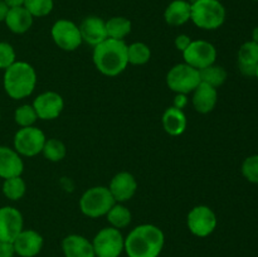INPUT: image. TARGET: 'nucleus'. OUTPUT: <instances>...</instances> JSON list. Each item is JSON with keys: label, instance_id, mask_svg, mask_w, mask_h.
Segmentation results:
<instances>
[{"label": "nucleus", "instance_id": "9", "mask_svg": "<svg viewBox=\"0 0 258 257\" xmlns=\"http://www.w3.org/2000/svg\"><path fill=\"white\" fill-rule=\"evenodd\" d=\"M183 58L184 63L201 71L216 63L217 49L207 40H191L189 47L183 52Z\"/></svg>", "mask_w": 258, "mask_h": 257}, {"label": "nucleus", "instance_id": "20", "mask_svg": "<svg viewBox=\"0 0 258 257\" xmlns=\"http://www.w3.org/2000/svg\"><path fill=\"white\" fill-rule=\"evenodd\" d=\"M258 66V43L249 40L243 43L238 50V68L242 75L256 77Z\"/></svg>", "mask_w": 258, "mask_h": 257}, {"label": "nucleus", "instance_id": "10", "mask_svg": "<svg viewBox=\"0 0 258 257\" xmlns=\"http://www.w3.org/2000/svg\"><path fill=\"white\" fill-rule=\"evenodd\" d=\"M50 34H52L53 42L60 49L67 50V52L76 50L83 42L80 27L68 19L57 20L50 29Z\"/></svg>", "mask_w": 258, "mask_h": 257}, {"label": "nucleus", "instance_id": "12", "mask_svg": "<svg viewBox=\"0 0 258 257\" xmlns=\"http://www.w3.org/2000/svg\"><path fill=\"white\" fill-rule=\"evenodd\" d=\"M33 107L40 120H54L62 113L64 108V101L58 92L47 91L35 97L33 101Z\"/></svg>", "mask_w": 258, "mask_h": 257}, {"label": "nucleus", "instance_id": "25", "mask_svg": "<svg viewBox=\"0 0 258 257\" xmlns=\"http://www.w3.org/2000/svg\"><path fill=\"white\" fill-rule=\"evenodd\" d=\"M107 217L108 223L111 224V227L113 228H125L128 224L131 223V212L127 207L123 206L122 203H115L112 206V208L108 211V213L106 214Z\"/></svg>", "mask_w": 258, "mask_h": 257}, {"label": "nucleus", "instance_id": "26", "mask_svg": "<svg viewBox=\"0 0 258 257\" xmlns=\"http://www.w3.org/2000/svg\"><path fill=\"white\" fill-rule=\"evenodd\" d=\"M25 191H27V184H25V180L22 178V175L4 179L3 194L10 201H19L24 197Z\"/></svg>", "mask_w": 258, "mask_h": 257}, {"label": "nucleus", "instance_id": "22", "mask_svg": "<svg viewBox=\"0 0 258 257\" xmlns=\"http://www.w3.org/2000/svg\"><path fill=\"white\" fill-rule=\"evenodd\" d=\"M33 19L34 18L24 7H18L10 8L4 22L10 32L15 33V34H23L30 29Z\"/></svg>", "mask_w": 258, "mask_h": 257}, {"label": "nucleus", "instance_id": "30", "mask_svg": "<svg viewBox=\"0 0 258 257\" xmlns=\"http://www.w3.org/2000/svg\"><path fill=\"white\" fill-rule=\"evenodd\" d=\"M54 7L53 0H25L24 8L33 18H43L50 14Z\"/></svg>", "mask_w": 258, "mask_h": 257}, {"label": "nucleus", "instance_id": "41", "mask_svg": "<svg viewBox=\"0 0 258 257\" xmlns=\"http://www.w3.org/2000/svg\"><path fill=\"white\" fill-rule=\"evenodd\" d=\"M0 118H2V113H0Z\"/></svg>", "mask_w": 258, "mask_h": 257}, {"label": "nucleus", "instance_id": "1", "mask_svg": "<svg viewBox=\"0 0 258 257\" xmlns=\"http://www.w3.org/2000/svg\"><path fill=\"white\" fill-rule=\"evenodd\" d=\"M165 243V236L154 224H140L125 238V251L128 257H158Z\"/></svg>", "mask_w": 258, "mask_h": 257}, {"label": "nucleus", "instance_id": "35", "mask_svg": "<svg viewBox=\"0 0 258 257\" xmlns=\"http://www.w3.org/2000/svg\"><path fill=\"white\" fill-rule=\"evenodd\" d=\"M190 43H191V39L189 35L179 34L178 37L175 38V42H174V44H175L176 49L180 50V52L183 53L184 50L189 47V44H190Z\"/></svg>", "mask_w": 258, "mask_h": 257}, {"label": "nucleus", "instance_id": "5", "mask_svg": "<svg viewBox=\"0 0 258 257\" xmlns=\"http://www.w3.org/2000/svg\"><path fill=\"white\" fill-rule=\"evenodd\" d=\"M112 194L107 186L97 185L87 189L80 199V209L90 218L106 216L115 204Z\"/></svg>", "mask_w": 258, "mask_h": 257}, {"label": "nucleus", "instance_id": "21", "mask_svg": "<svg viewBox=\"0 0 258 257\" xmlns=\"http://www.w3.org/2000/svg\"><path fill=\"white\" fill-rule=\"evenodd\" d=\"M163 127L166 134L170 136H179L185 131L186 125H188V120L184 113L183 110L176 108L174 106L168 107L163 113Z\"/></svg>", "mask_w": 258, "mask_h": 257}, {"label": "nucleus", "instance_id": "7", "mask_svg": "<svg viewBox=\"0 0 258 257\" xmlns=\"http://www.w3.org/2000/svg\"><path fill=\"white\" fill-rule=\"evenodd\" d=\"M92 246L96 257H118L125 251V238L120 229L106 227L96 234Z\"/></svg>", "mask_w": 258, "mask_h": 257}, {"label": "nucleus", "instance_id": "18", "mask_svg": "<svg viewBox=\"0 0 258 257\" xmlns=\"http://www.w3.org/2000/svg\"><path fill=\"white\" fill-rule=\"evenodd\" d=\"M191 102L199 113L212 112L218 102V91L208 83L201 82L198 87L193 91Z\"/></svg>", "mask_w": 258, "mask_h": 257}, {"label": "nucleus", "instance_id": "8", "mask_svg": "<svg viewBox=\"0 0 258 257\" xmlns=\"http://www.w3.org/2000/svg\"><path fill=\"white\" fill-rule=\"evenodd\" d=\"M45 138L44 133L35 126L20 127L14 135V150L20 156H32L42 153L44 146Z\"/></svg>", "mask_w": 258, "mask_h": 257}, {"label": "nucleus", "instance_id": "31", "mask_svg": "<svg viewBox=\"0 0 258 257\" xmlns=\"http://www.w3.org/2000/svg\"><path fill=\"white\" fill-rule=\"evenodd\" d=\"M14 120L20 127H28V126L34 125L38 120L37 112H35L33 105H22L15 110Z\"/></svg>", "mask_w": 258, "mask_h": 257}, {"label": "nucleus", "instance_id": "2", "mask_svg": "<svg viewBox=\"0 0 258 257\" xmlns=\"http://www.w3.org/2000/svg\"><path fill=\"white\" fill-rule=\"evenodd\" d=\"M92 58L102 75L115 77L127 68V44L123 40L107 38L93 47Z\"/></svg>", "mask_w": 258, "mask_h": 257}, {"label": "nucleus", "instance_id": "42", "mask_svg": "<svg viewBox=\"0 0 258 257\" xmlns=\"http://www.w3.org/2000/svg\"><path fill=\"white\" fill-rule=\"evenodd\" d=\"M254 2H258V0H254Z\"/></svg>", "mask_w": 258, "mask_h": 257}, {"label": "nucleus", "instance_id": "37", "mask_svg": "<svg viewBox=\"0 0 258 257\" xmlns=\"http://www.w3.org/2000/svg\"><path fill=\"white\" fill-rule=\"evenodd\" d=\"M10 8L8 7L7 3L4 0H0V22H4L5 18H7L8 12H9Z\"/></svg>", "mask_w": 258, "mask_h": 257}, {"label": "nucleus", "instance_id": "11", "mask_svg": "<svg viewBox=\"0 0 258 257\" xmlns=\"http://www.w3.org/2000/svg\"><path fill=\"white\" fill-rule=\"evenodd\" d=\"M188 228L194 236L208 237L217 227V216L208 206H197L188 213Z\"/></svg>", "mask_w": 258, "mask_h": 257}, {"label": "nucleus", "instance_id": "4", "mask_svg": "<svg viewBox=\"0 0 258 257\" xmlns=\"http://www.w3.org/2000/svg\"><path fill=\"white\" fill-rule=\"evenodd\" d=\"M190 20L201 29H218L226 20V9L219 0H196L191 3Z\"/></svg>", "mask_w": 258, "mask_h": 257}, {"label": "nucleus", "instance_id": "23", "mask_svg": "<svg viewBox=\"0 0 258 257\" xmlns=\"http://www.w3.org/2000/svg\"><path fill=\"white\" fill-rule=\"evenodd\" d=\"M191 3L186 0H174L166 7L164 12V19L169 25L179 27L190 20Z\"/></svg>", "mask_w": 258, "mask_h": 257}, {"label": "nucleus", "instance_id": "28", "mask_svg": "<svg viewBox=\"0 0 258 257\" xmlns=\"http://www.w3.org/2000/svg\"><path fill=\"white\" fill-rule=\"evenodd\" d=\"M199 75H201L202 82L208 83V85L213 86L214 88H218L227 80V71L221 66L216 65H212L209 67L201 70Z\"/></svg>", "mask_w": 258, "mask_h": 257}, {"label": "nucleus", "instance_id": "39", "mask_svg": "<svg viewBox=\"0 0 258 257\" xmlns=\"http://www.w3.org/2000/svg\"><path fill=\"white\" fill-rule=\"evenodd\" d=\"M252 40H253V42L258 43V27L254 28L253 32H252Z\"/></svg>", "mask_w": 258, "mask_h": 257}, {"label": "nucleus", "instance_id": "34", "mask_svg": "<svg viewBox=\"0 0 258 257\" xmlns=\"http://www.w3.org/2000/svg\"><path fill=\"white\" fill-rule=\"evenodd\" d=\"M15 249L13 242L0 241V257H14Z\"/></svg>", "mask_w": 258, "mask_h": 257}, {"label": "nucleus", "instance_id": "32", "mask_svg": "<svg viewBox=\"0 0 258 257\" xmlns=\"http://www.w3.org/2000/svg\"><path fill=\"white\" fill-rule=\"evenodd\" d=\"M242 174L249 183L258 184V155H251L242 164Z\"/></svg>", "mask_w": 258, "mask_h": 257}, {"label": "nucleus", "instance_id": "14", "mask_svg": "<svg viewBox=\"0 0 258 257\" xmlns=\"http://www.w3.org/2000/svg\"><path fill=\"white\" fill-rule=\"evenodd\" d=\"M108 189L116 203H125L135 196L138 190V181L128 171H120L111 179Z\"/></svg>", "mask_w": 258, "mask_h": 257}, {"label": "nucleus", "instance_id": "40", "mask_svg": "<svg viewBox=\"0 0 258 257\" xmlns=\"http://www.w3.org/2000/svg\"><path fill=\"white\" fill-rule=\"evenodd\" d=\"M256 78L258 80V66H257V71H256Z\"/></svg>", "mask_w": 258, "mask_h": 257}, {"label": "nucleus", "instance_id": "24", "mask_svg": "<svg viewBox=\"0 0 258 257\" xmlns=\"http://www.w3.org/2000/svg\"><path fill=\"white\" fill-rule=\"evenodd\" d=\"M131 22L125 17H113L106 22L107 37L123 40L131 33Z\"/></svg>", "mask_w": 258, "mask_h": 257}, {"label": "nucleus", "instance_id": "13", "mask_svg": "<svg viewBox=\"0 0 258 257\" xmlns=\"http://www.w3.org/2000/svg\"><path fill=\"white\" fill-rule=\"evenodd\" d=\"M23 216L17 208L5 206L0 208V241L13 242L23 231Z\"/></svg>", "mask_w": 258, "mask_h": 257}, {"label": "nucleus", "instance_id": "3", "mask_svg": "<svg viewBox=\"0 0 258 257\" xmlns=\"http://www.w3.org/2000/svg\"><path fill=\"white\" fill-rule=\"evenodd\" d=\"M3 85L10 98L23 100L34 91L37 86V72L28 62L17 60L4 71Z\"/></svg>", "mask_w": 258, "mask_h": 257}, {"label": "nucleus", "instance_id": "15", "mask_svg": "<svg viewBox=\"0 0 258 257\" xmlns=\"http://www.w3.org/2000/svg\"><path fill=\"white\" fill-rule=\"evenodd\" d=\"M15 254L20 257H34L43 247V237L34 229H23L13 241Z\"/></svg>", "mask_w": 258, "mask_h": 257}, {"label": "nucleus", "instance_id": "17", "mask_svg": "<svg viewBox=\"0 0 258 257\" xmlns=\"http://www.w3.org/2000/svg\"><path fill=\"white\" fill-rule=\"evenodd\" d=\"M24 170L23 159L14 149L0 145V178L20 176Z\"/></svg>", "mask_w": 258, "mask_h": 257}, {"label": "nucleus", "instance_id": "43", "mask_svg": "<svg viewBox=\"0 0 258 257\" xmlns=\"http://www.w3.org/2000/svg\"><path fill=\"white\" fill-rule=\"evenodd\" d=\"M219 2H221V0H219Z\"/></svg>", "mask_w": 258, "mask_h": 257}, {"label": "nucleus", "instance_id": "16", "mask_svg": "<svg viewBox=\"0 0 258 257\" xmlns=\"http://www.w3.org/2000/svg\"><path fill=\"white\" fill-rule=\"evenodd\" d=\"M81 37L83 42L96 47L97 44L107 39V30H106V22L102 18L87 17L82 20L80 25Z\"/></svg>", "mask_w": 258, "mask_h": 257}, {"label": "nucleus", "instance_id": "33", "mask_svg": "<svg viewBox=\"0 0 258 257\" xmlns=\"http://www.w3.org/2000/svg\"><path fill=\"white\" fill-rule=\"evenodd\" d=\"M17 62V53L14 47L8 42H0V70H7Z\"/></svg>", "mask_w": 258, "mask_h": 257}, {"label": "nucleus", "instance_id": "19", "mask_svg": "<svg viewBox=\"0 0 258 257\" xmlns=\"http://www.w3.org/2000/svg\"><path fill=\"white\" fill-rule=\"evenodd\" d=\"M64 257H96L92 242L81 234H70L62 241Z\"/></svg>", "mask_w": 258, "mask_h": 257}, {"label": "nucleus", "instance_id": "36", "mask_svg": "<svg viewBox=\"0 0 258 257\" xmlns=\"http://www.w3.org/2000/svg\"><path fill=\"white\" fill-rule=\"evenodd\" d=\"M186 103H188L186 95H183V93H176V97L175 100H174V107L183 110V108L186 106Z\"/></svg>", "mask_w": 258, "mask_h": 257}, {"label": "nucleus", "instance_id": "6", "mask_svg": "<svg viewBox=\"0 0 258 257\" xmlns=\"http://www.w3.org/2000/svg\"><path fill=\"white\" fill-rule=\"evenodd\" d=\"M201 82L199 71L186 63L175 65L169 70L166 75V85L175 93L188 95L193 92Z\"/></svg>", "mask_w": 258, "mask_h": 257}, {"label": "nucleus", "instance_id": "29", "mask_svg": "<svg viewBox=\"0 0 258 257\" xmlns=\"http://www.w3.org/2000/svg\"><path fill=\"white\" fill-rule=\"evenodd\" d=\"M42 153L45 159L53 161V163H58V161L63 160L66 158L67 148H66L64 143L58 140V139H47L44 146H43Z\"/></svg>", "mask_w": 258, "mask_h": 257}, {"label": "nucleus", "instance_id": "38", "mask_svg": "<svg viewBox=\"0 0 258 257\" xmlns=\"http://www.w3.org/2000/svg\"><path fill=\"white\" fill-rule=\"evenodd\" d=\"M9 8H18V7H24L25 0H4Z\"/></svg>", "mask_w": 258, "mask_h": 257}, {"label": "nucleus", "instance_id": "27", "mask_svg": "<svg viewBox=\"0 0 258 257\" xmlns=\"http://www.w3.org/2000/svg\"><path fill=\"white\" fill-rule=\"evenodd\" d=\"M151 50L148 44L143 42H135L127 45V60L130 65L143 66L150 60Z\"/></svg>", "mask_w": 258, "mask_h": 257}]
</instances>
